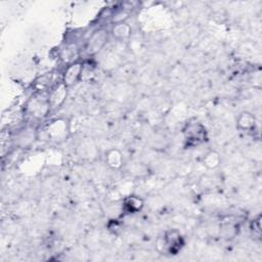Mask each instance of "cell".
I'll return each instance as SVG.
<instances>
[{"label": "cell", "instance_id": "cell-11", "mask_svg": "<svg viewBox=\"0 0 262 262\" xmlns=\"http://www.w3.org/2000/svg\"><path fill=\"white\" fill-rule=\"evenodd\" d=\"M132 29L127 21L113 24L111 35L118 41H127L131 37Z\"/></svg>", "mask_w": 262, "mask_h": 262}, {"label": "cell", "instance_id": "cell-10", "mask_svg": "<svg viewBox=\"0 0 262 262\" xmlns=\"http://www.w3.org/2000/svg\"><path fill=\"white\" fill-rule=\"evenodd\" d=\"M104 161L112 170H120L124 164L122 151L118 148H111L104 155Z\"/></svg>", "mask_w": 262, "mask_h": 262}, {"label": "cell", "instance_id": "cell-6", "mask_svg": "<svg viewBox=\"0 0 262 262\" xmlns=\"http://www.w3.org/2000/svg\"><path fill=\"white\" fill-rule=\"evenodd\" d=\"M67 95H68V87L62 82H60L55 87H53L47 96L50 110H56L60 107L66 101Z\"/></svg>", "mask_w": 262, "mask_h": 262}, {"label": "cell", "instance_id": "cell-1", "mask_svg": "<svg viewBox=\"0 0 262 262\" xmlns=\"http://www.w3.org/2000/svg\"><path fill=\"white\" fill-rule=\"evenodd\" d=\"M184 244V237L179 230L168 229L161 237L158 238L157 248L164 254L176 255L181 251Z\"/></svg>", "mask_w": 262, "mask_h": 262}, {"label": "cell", "instance_id": "cell-9", "mask_svg": "<svg viewBox=\"0 0 262 262\" xmlns=\"http://www.w3.org/2000/svg\"><path fill=\"white\" fill-rule=\"evenodd\" d=\"M37 135L38 132L35 128L25 127L17 133L15 137V143L19 147H28L34 142V140L37 138Z\"/></svg>", "mask_w": 262, "mask_h": 262}, {"label": "cell", "instance_id": "cell-7", "mask_svg": "<svg viewBox=\"0 0 262 262\" xmlns=\"http://www.w3.org/2000/svg\"><path fill=\"white\" fill-rule=\"evenodd\" d=\"M144 207V201L137 194H129L122 202V210L126 214L139 213Z\"/></svg>", "mask_w": 262, "mask_h": 262}, {"label": "cell", "instance_id": "cell-5", "mask_svg": "<svg viewBox=\"0 0 262 262\" xmlns=\"http://www.w3.org/2000/svg\"><path fill=\"white\" fill-rule=\"evenodd\" d=\"M84 66L80 61H73L70 63L63 72L62 83L69 88L75 85L82 78Z\"/></svg>", "mask_w": 262, "mask_h": 262}, {"label": "cell", "instance_id": "cell-4", "mask_svg": "<svg viewBox=\"0 0 262 262\" xmlns=\"http://www.w3.org/2000/svg\"><path fill=\"white\" fill-rule=\"evenodd\" d=\"M108 40V32L105 29H98L92 33L85 44V53L88 56L98 53L106 44Z\"/></svg>", "mask_w": 262, "mask_h": 262}, {"label": "cell", "instance_id": "cell-8", "mask_svg": "<svg viewBox=\"0 0 262 262\" xmlns=\"http://www.w3.org/2000/svg\"><path fill=\"white\" fill-rule=\"evenodd\" d=\"M257 125L256 117L253 113L249 111H244L239 113L236 118V127L242 131H252L255 130Z\"/></svg>", "mask_w": 262, "mask_h": 262}, {"label": "cell", "instance_id": "cell-13", "mask_svg": "<svg viewBox=\"0 0 262 262\" xmlns=\"http://www.w3.org/2000/svg\"><path fill=\"white\" fill-rule=\"evenodd\" d=\"M261 214H258L250 223V230L254 237L260 238L262 234V229H261Z\"/></svg>", "mask_w": 262, "mask_h": 262}, {"label": "cell", "instance_id": "cell-2", "mask_svg": "<svg viewBox=\"0 0 262 262\" xmlns=\"http://www.w3.org/2000/svg\"><path fill=\"white\" fill-rule=\"evenodd\" d=\"M70 122L68 119L58 118L50 121L45 129L44 133L48 140L52 142H62L64 141L70 135Z\"/></svg>", "mask_w": 262, "mask_h": 262}, {"label": "cell", "instance_id": "cell-12", "mask_svg": "<svg viewBox=\"0 0 262 262\" xmlns=\"http://www.w3.org/2000/svg\"><path fill=\"white\" fill-rule=\"evenodd\" d=\"M202 164L209 170H215L221 165V156L216 150H209L202 158Z\"/></svg>", "mask_w": 262, "mask_h": 262}, {"label": "cell", "instance_id": "cell-14", "mask_svg": "<svg viewBox=\"0 0 262 262\" xmlns=\"http://www.w3.org/2000/svg\"><path fill=\"white\" fill-rule=\"evenodd\" d=\"M221 232L224 234L225 237L230 238L233 237L236 233V226L234 223L229 222V223H225L222 225L221 227Z\"/></svg>", "mask_w": 262, "mask_h": 262}, {"label": "cell", "instance_id": "cell-3", "mask_svg": "<svg viewBox=\"0 0 262 262\" xmlns=\"http://www.w3.org/2000/svg\"><path fill=\"white\" fill-rule=\"evenodd\" d=\"M184 139L188 144L196 145L207 140L208 132L207 128L196 119L189 120L183 128Z\"/></svg>", "mask_w": 262, "mask_h": 262}]
</instances>
